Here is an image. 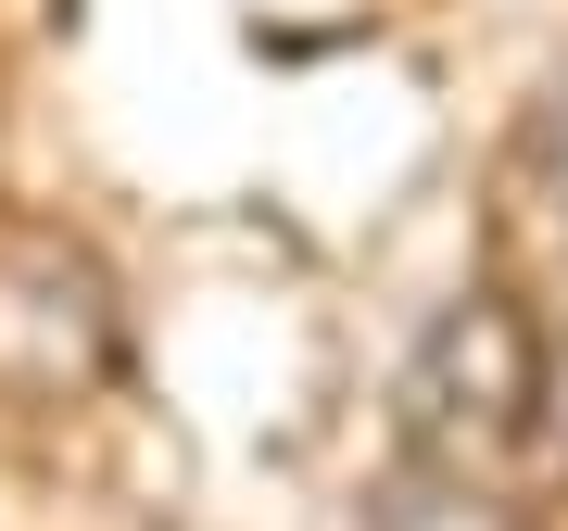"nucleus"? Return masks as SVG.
<instances>
[{"instance_id": "f257e3e1", "label": "nucleus", "mask_w": 568, "mask_h": 531, "mask_svg": "<svg viewBox=\"0 0 568 531\" xmlns=\"http://www.w3.org/2000/svg\"><path fill=\"white\" fill-rule=\"evenodd\" d=\"M544 405H556V354L530 329V304L518 291H467V304L429 317V342L405 368V455L455 469V481H506L544 443Z\"/></svg>"}, {"instance_id": "f03ea898", "label": "nucleus", "mask_w": 568, "mask_h": 531, "mask_svg": "<svg viewBox=\"0 0 568 531\" xmlns=\"http://www.w3.org/2000/svg\"><path fill=\"white\" fill-rule=\"evenodd\" d=\"M114 354H126V317L102 266L51 228L0 241V405H77L89 380H114Z\"/></svg>"}, {"instance_id": "7ed1b4c3", "label": "nucleus", "mask_w": 568, "mask_h": 531, "mask_svg": "<svg viewBox=\"0 0 568 531\" xmlns=\"http://www.w3.org/2000/svg\"><path fill=\"white\" fill-rule=\"evenodd\" d=\"M379 531H518V507L493 481H455V469H405L379 493Z\"/></svg>"}]
</instances>
